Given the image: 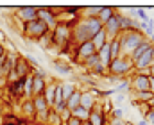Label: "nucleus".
I'll use <instances>...</instances> for the list:
<instances>
[{
	"mask_svg": "<svg viewBox=\"0 0 154 125\" xmlns=\"http://www.w3.org/2000/svg\"><path fill=\"white\" fill-rule=\"evenodd\" d=\"M120 40V48H122V55H131V52L143 43L147 38L142 34V31H129V32H122L118 36Z\"/></svg>",
	"mask_w": 154,
	"mask_h": 125,
	"instance_id": "obj_1",
	"label": "nucleus"
},
{
	"mask_svg": "<svg viewBox=\"0 0 154 125\" xmlns=\"http://www.w3.org/2000/svg\"><path fill=\"white\" fill-rule=\"evenodd\" d=\"M133 70H134V66H133V61L129 59V55L116 57V59H113L109 63V66H108V72L113 73L115 77H124V75L131 73Z\"/></svg>",
	"mask_w": 154,
	"mask_h": 125,
	"instance_id": "obj_2",
	"label": "nucleus"
},
{
	"mask_svg": "<svg viewBox=\"0 0 154 125\" xmlns=\"http://www.w3.org/2000/svg\"><path fill=\"white\" fill-rule=\"evenodd\" d=\"M22 31H23V36L27 38V40H34V41H39L47 32H50L48 29H47V25L41 22V20H32V22H29V23H23V27H22Z\"/></svg>",
	"mask_w": 154,
	"mask_h": 125,
	"instance_id": "obj_3",
	"label": "nucleus"
},
{
	"mask_svg": "<svg viewBox=\"0 0 154 125\" xmlns=\"http://www.w3.org/2000/svg\"><path fill=\"white\" fill-rule=\"evenodd\" d=\"M70 41H72V27L68 23H57V27L52 31V45L63 48Z\"/></svg>",
	"mask_w": 154,
	"mask_h": 125,
	"instance_id": "obj_4",
	"label": "nucleus"
},
{
	"mask_svg": "<svg viewBox=\"0 0 154 125\" xmlns=\"http://www.w3.org/2000/svg\"><path fill=\"white\" fill-rule=\"evenodd\" d=\"M38 20H41L45 25H47V29L52 32L56 27H57V14L56 13H52L48 7H38Z\"/></svg>",
	"mask_w": 154,
	"mask_h": 125,
	"instance_id": "obj_5",
	"label": "nucleus"
},
{
	"mask_svg": "<svg viewBox=\"0 0 154 125\" xmlns=\"http://www.w3.org/2000/svg\"><path fill=\"white\" fill-rule=\"evenodd\" d=\"M102 29H104V32H106V36H108V41L116 40V38L122 34V31H120V23H118V13H115V16L104 23Z\"/></svg>",
	"mask_w": 154,
	"mask_h": 125,
	"instance_id": "obj_6",
	"label": "nucleus"
},
{
	"mask_svg": "<svg viewBox=\"0 0 154 125\" xmlns=\"http://www.w3.org/2000/svg\"><path fill=\"white\" fill-rule=\"evenodd\" d=\"M16 18H18L22 23H29V22H32V20L38 18V7H34V5L18 7V9H16Z\"/></svg>",
	"mask_w": 154,
	"mask_h": 125,
	"instance_id": "obj_7",
	"label": "nucleus"
},
{
	"mask_svg": "<svg viewBox=\"0 0 154 125\" xmlns=\"http://www.w3.org/2000/svg\"><path fill=\"white\" fill-rule=\"evenodd\" d=\"M149 82H151V77L149 75H143V73H134L133 79H131V89L133 91H149Z\"/></svg>",
	"mask_w": 154,
	"mask_h": 125,
	"instance_id": "obj_8",
	"label": "nucleus"
},
{
	"mask_svg": "<svg viewBox=\"0 0 154 125\" xmlns=\"http://www.w3.org/2000/svg\"><path fill=\"white\" fill-rule=\"evenodd\" d=\"M75 54H77V59L84 63L88 57L95 55V54H97V50H95V46L91 45V41H84V43H81V45H77Z\"/></svg>",
	"mask_w": 154,
	"mask_h": 125,
	"instance_id": "obj_9",
	"label": "nucleus"
},
{
	"mask_svg": "<svg viewBox=\"0 0 154 125\" xmlns=\"http://www.w3.org/2000/svg\"><path fill=\"white\" fill-rule=\"evenodd\" d=\"M82 23H84V27H86V31H88V34L93 38L99 31H102V23L99 22V18L97 16H86V18H82Z\"/></svg>",
	"mask_w": 154,
	"mask_h": 125,
	"instance_id": "obj_10",
	"label": "nucleus"
},
{
	"mask_svg": "<svg viewBox=\"0 0 154 125\" xmlns=\"http://www.w3.org/2000/svg\"><path fill=\"white\" fill-rule=\"evenodd\" d=\"M29 70H32V68H31V64L27 63V59H25V57H16V64H14L16 79H25V77H29V75H31Z\"/></svg>",
	"mask_w": 154,
	"mask_h": 125,
	"instance_id": "obj_11",
	"label": "nucleus"
},
{
	"mask_svg": "<svg viewBox=\"0 0 154 125\" xmlns=\"http://www.w3.org/2000/svg\"><path fill=\"white\" fill-rule=\"evenodd\" d=\"M97 100H99V98H97L90 89H88V91H81V104H79V106L84 107L86 111H93V107L97 106Z\"/></svg>",
	"mask_w": 154,
	"mask_h": 125,
	"instance_id": "obj_12",
	"label": "nucleus"
},
{
	"mask_svg": "<svg viewBox=\"0 0 154 125\" xmlns=\"http://www.w3.org/2000/svg\"><path fill=\"white\" fill-rule=\"evenodd\" d=\"M116 9L115 7H109V5H102V7H99V13H97V18H99V22L104 25L108 20H111L113 16H115Z\"/></svg>",
	"mask_w": 154,
	"mask_h": 125,
	"instance_id": "obj_13",
	"label": "nucleus"
},
{
	"mask_svg": "<svg viewBox=\"0 0 154 125\" xmlns=\"http://www.w3.org/2000/svg\"><path fill=\"white\" fill-rule=\"evenodd\" d=\"M56 84H57V82H48L47 86H45V91H43L45 102L48 104V107H50V109L54 107V98H56Z\"/></svg>",
	"mask_w": 154,
	"mask_h": 125,
	"instance_id": "obj_14",
	"label": "nucleus"
},
{
	"mask_svg": "<svg viewBox=\"0 0 154 125\" xmlns=\"http://www.w3.org/2000/svg\"><path fill=\"white\" fill-rule=\"evenodd\" d=\"M32 104H34V109H36V115H43V113H48V104L45 102V97L38 95V97H32Z\"/></svg>",
	"mask_w": 154,
	"mask_h": 125,
	"instance_id": "obj_15",
	"label": "nucleus"
},
{
	"mask_svg": "<svg viewBox=\"0 0 154 125\" xmlns=\"http://www.w3.org/2000/svg\"><path fill=\"white\" fill-rule=\"evenodd\" d=\"M151 46H152V45L149 43V40H145V41H143V43H140V45H138V46H136V48H134V50L131 52L129 59H131L133 63H134V61H138V59H140V55H142V54H143L145 50H149Z\"/></svg>",
	"mask_w": 154,
	"mask_h": 125,
	"instance_id": "obj_16",
	"label": "nucleus"
},
{
	"mask_svg": "<svg viewBox=\"0 0 154 125\" xmlns=\"http://www.w3.org/2000/svg\"><path fill=\"white\" fill-rule=\"evenodd\" d=\"M90 41H91V45L95 46V50L99 52V50H100V48H102V46L108 43V36H106L104 29H102V31H99V32H97V34H95V36H93Z\"/></svg>",
	"mask_w": 154,
	"mask_h": 125,
	"instance_id": "obj_17",
	"label": "nucleus"
},
{
	"mask_svg": "<svg viewBox=\"0 0 154 125\" xmlns=\"http://www.w3.org/2000/svg\"><path fill=\"white\" fill-rule=\"evenodd\" d=\"M65 104H66V109H68L70 113H72L75 107H79V104H81V91L75 89V91L70 95V98H66V102H65Z\"/></svg>",
	"mask_w": 154,
	"mask_h": 125,
	"instance_id": "obj_18",
	"label": "nucleus"
},
{
	"mask_svg": "<svg viewBox=\"0 0 154 125\" xmlns=\"http://www.w3.org/2000/svg\"><path fill=\"white\" fill-rule=\"evenodd\" d=\"M22 113L25 116H36V109H34L32 98H23V102H22Z\"/></svg>",
	"mask_w": 154,
	"mask_h": 125,
	"instance_id": "obj_19",
	"label": "nucleus"
},
{
	"mask_svg": "<svg viewBox=\"0 0 154 125\" xmlns=\"http://www.w3.org/2000/svg\"><path fill=\"white\" fill-rule=\"evenodd\" d=\"M108 45H109V54H111V61L122 55V48H120V40H118V38H116V40H111V41H108Z\"/></svg>",
	"mask_w": 154,
	"mask_h": 125,
	"instance_id": "obj_20",
	"label": "nucleus"
},
{
	"mask_svg": "<svg viewBox=\"0 0 154 125\" xmlns=\"http://www.w3.org/2000/svg\"><path fill=\"white\" fill-rule=\"evenodd\" d=\"M133 97L136 98L134 102H140V104H147V102L152 98V93H151V91H133Z\"/></svg>",
	"mask_w": 154,
	"mask_h": 125,
	"instance_id": "obj_21",
	"label": "nucleus"
},
{
	"mask_svg": "<svg viewBox=\"0 0 154 125\" xmlns=\"http://www.w3.org/2000/svg\"><path fill=\"white\" fill-rule=\"evenodd\" d=\"M9 86H11L13 97H22V98H23V79H18L16 82L9 84Z\"/></svg>",
	"mask_w": 154,
	"mask_h": 125,
	"instance_id": "obj_22",
	"label": "nucleus"
},
{
	"mask_svg": "<svg viewBox=\"0 0 154 125\" xmlns=\"http://www.w3.org/2000/svg\"><path fill=\"white\" fill-rule=\"evenodd\" d=\"M72 116L77 118V120H81V122H88V118H90V111H86L84 107H75L74 111H72Z\"/></svg>",
	"mask_w": 154,
	"mask_h": 125,
	"instance_id": "obj_23",
	"label": "nucleus"
},
{
	"mask_svg": "<svg viewBox=\"0 0 154 125\" xmlns=\"http://www.w3.org/2000/svg\"><path fill=\"white\" fill-rule=\"evenodd\" d=\"M52 64H54V68H56V72H57L59 75H65V77L72 75V70H70V66H66V64H61L59 61H54Z\"/></svg>",
	"mask_w": 154,
	"mask_h": 125,
	"instance_id": "obj_24",
	"label": "nucleus"
},
{
	"mask_svg": "<svg viewBox=\"0 0 154 125\" xmlns=\"http://www.w3.org/2000/svg\"><path fill=\"white\" fill-rule=\"evenodd\" d=\"M61 88H63V97H65V102H66V98H70V95L75 91V84L74 82H61Z\"/></svg>",
	"mask_w": 154,
	"mask_h": 125,
	"instance_id": "obj_25",
	"label": "nucleus"
},
{
	"mask_svg": "<svg viewBox=\"0 0 154 125\" xmlns=\"http://www.w3.org/2000/svg\"><path fill=\"white\" fill-rule=\"evenodd\" d=\"M47 124H48V125H61V118H59V115H57L54 109H50V111H48Z\"/></svg>",
	"mask_w": 154,
	"mask_h": 125,
	"instance_id": "obj_26",
	"label": "nucleus"
},
{
	"mask_svg": "<svg viewBox=\"0 0 154 125\" xmlns=\"http://www.w3.org/2000/svg\"><path fill=\"white\" fill-rule=\"evenodd\" d=\"M136 16L142 20V23H147V22L151 20V16L147 14V11H145L143 7H138V9H136Z\"/></svg>",
	"mask_w": 154,
	"mask_h": 125,
	"instance_id": "obj_27",
	"label": "nucleus"
},
{
	"mask_svg": "<svg viewBox=\"0 0 154 125\" xmlns=\"http://www.w3.org/2000/svg\"><path fill=\"white\" fill-rule=\"evenodd\" d=\"M129 89H131L129 82H127V81H124L122 84H118V86L115 88V95H118V93H120V95H124V93H125V91H129Z\"/></svg>",
	"mask_w": 154,
	"mask_h": 125,
	"instance_id": "obj_28",
	"label": "nucleus"
},
{
	"mask_svg": "<svg viewBox=\"0 0 154 125\" xmlns=\"http://www.w3.org/2000/svg\"><path fill=\"white\" fill-rule=\"evenodd\" d=\"M109 115H111V118H115V120H124V109H122V107H113V111H111Z\"/></svg>",
	"mask_w": 154,
	"mask_h": 125,
	"instance_id": "obj_29",
	"label": "nucleus"
},
{
	"mask_svg": "<svg viewBox=\"0 0 154 125\" xmlns=\"http://www.w3.org/2000/svg\"><path fill=\"white\" fill-rule=\"evenodd\" d=\"M124 100H125V95H115V98H113V107H122V104H124Z\"/></svg>",
	"mask_w": 154,
	"mask_h": 125,
	"instance_id": "obj_30",
	"label": "nucleus"
},
{
	"mask_svg": "<svg viewBox=\"0 0 154 125\" xmlns=\"http://www.w3.org/2000/svg\"><path fill=\"white\" fill-rule=\"evenodd\" d=\"M57 115H59V118H61V124H65V122H66V120L72 116V113H70L68 109H63V111H59Z\"/></svg>",
	"mask_w": 154,
	"mask_h": 125,
	"instance_id": "obj_31",
	"label": "nucleus"
},
{
	"mask_svg": "<svg viewBox=\"0 0 154 125\" xmlns=\"http://www.w3.org/2000/svg\"><path fill=\"white\" fill-rule=\"evenodd\" d=\"M145 120L149 122V125H154V107H151V109H149V113H147Z\"/></svg>",
	"mask_w": 154,
	"mask_h": 125,
	"instance_id": "obj_32",
	"label": "nucleus"
},
{
	"mask_svg": "<svg viewBox=\"0 0 154 125\" xmlns=\"http://www.w3.org/2000/svg\"><path fill=\"white\" fill-rule=\"evenodd\" d=\"M81 124H82V122H81V120H77V118H74V116H70V118L65 122V125H81Z\"/></svg>",
	"mask_w": 154,
	"mask_h": 125,
	"instance_id": "obj_33",
	"label": "nucleus"
},
{
	"mask_svg": "<svg viewBox=\"0 0 154 125\" xmlns=\"http://www.w3.org/2000/svg\"><path fill=\"white\" fill-rule=\"evenodd\" d=\"M108 125H127V122L125 120H115V118H111L108 122Z\"/></svg>",
	"mask_w": 154,
	"mask_h": 125,
	"instance_id": "obj_34",
	"label": "nucleus"
},
{
	"mask_svg": "<svg viewBox=\"0 0 154 125\" xmlns=\"http://www.w3.org/2000/svg\"><path fill=\"white\" fill-rule=\"evenodd\" d=\"M149 91L154 95V77H151V82H149Z\"/></svg>",
	"mask_w": 154,
	"mask_h": 125,
	"instance_id": "obj_35",
	"label": "nucleus"
},
{
	"mask_svg": "<svg viewBox=\"0 0 154 125\" xmlns=\"http://www.w3.org/2000/svg\"><path fill=\"white\" fill-rule=\"evenodd\" d=\"M136 125H149V122H147L145 118H142V120H140V122H138Z\"/></svg>",
	"mask_w": 154,
	"mask_h": 125,
	"instance_id": "obj_36",
	"label": "nucleus"
},
{
	"mask_svg": "<svg viewBox=\"0 0 154 125\" xmlns=\"http://www.w3.org/2000/svg\"><path fill=\"white\" fill-rule=\"evenodd\" d=\"M147 104H149V107H154V95H152V98H151V100H149Z\"/></svg>",
	"mask_w": 154,
	"mask_h": 125,
	"instance_id": "obj_37",
	"label": "nucleus"
},
{
	"mask_svg": "<svg viewBox=\"0 0 154 125\" xmlns=\"http://www.w3.org/2000/svg\"><path fill=\"white\" fill-rule=\"evenodd\" d=\"M149 43H151V45H154V34L151 36V38H149Z\"/></svg>",
	"mask_w": 154,
	"mask_h": 125,
	"instance_id": "obj_38",
	"label": "nucleus"
},
{
	"mask_svg": "<svg viewBox=\"0 0 154 125\" xmlns=\"http://www.w3.org/2000/svg\"><path fill=\"white\" fill-rule=\"evenodd\" d=\"M151 54H152V59H154V45H152V48H151Z\"/></svg>",
	"mask_w": 154,
	"mask_h": 125,
	"instance_id": "obj_39",
	"label": "nucleus"
},
{
	"mask_svg": "<svg viewBox=\"0 0 154 125\" xmlns=\"http://www.w3.org/2000/svg\"><path fill=\"white\" fill-rule=\"evenodd\" d=\"M81 125H91V124H90V122H82Z\"/></svg>",
	"mask_w": 154,
	"mask_h": 125,
	"instance_id": "obj_40",
	"label": "nucleus"
},
{
	"mask_svg": "<svg viewBox=\"0 0 154 125\" xmlns=\"http://www.w3.org/2000/svg\"><path fill=\"white\" fill-rule=\"evenodd\" d=\"M2 125H9V124H2Z\"/></svg>",
	"mask_w": 154,
	"mask_h": 125,
	"instance_id": "obj_41",
	"label": "nucleus"
},
{
	"mask_svg": "<svg viewBox=\"0 0 154 125\" xmlns=\"http://www.w3.org/2000/svg\"><path fill=\"white\" fill-rule=\"evenodd\" d=\"M127 125H133V124H127Z\"/></svg>",
	"mask_w": 154,
	"mask_h": 125,
	"instance_id": "obj_42",
	"label": "nucleus"
}]
</instances>
